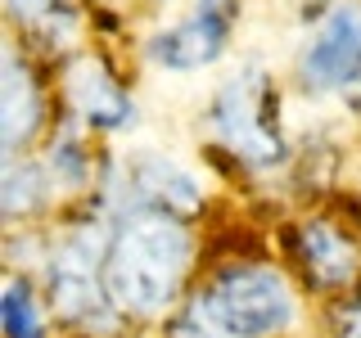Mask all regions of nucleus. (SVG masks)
I'll return each instance as SVG.
<instances>
[{
	"label": "nucleus",
	"instance_id": "nucleus-6",
	"mask_svg": "<svg viewBox=\"0 0 361 338\" xmlns=\"http://www.w3.org/2000/svg\"><path fill=\"white\" fill-rule=\"evenodd\" d=\"M231 23H235L231 0H199L180 23H172V27H163L158 37L145 41V59L167 68V73H195V68H208L226 50Z\"/></svg>",
	"mask_w": 361,
	"mask_h": 338
},
{
	"label": "nucleus",
	"instance_id": "nucleus-4",
	"mask_svg": "<svg viewBox=\"0 0 361 338\" xmlns=\"http://www.w3.org/2000/svg\"><path fill=\"white\" fill-rule=\"evenodd\" d=\"M104 253H109L104 230L86 225V230L68 234V239L59 244V253L50 257L54 307H59L68 320H77V325H104L109 320L113 293L104 284Z\"/></svg>",
	"mask_w": 361,
	"mask_h": 338
},
{
	"label": "nucleus",
	"instance_id": "nucleus-14",
	"mask_svg": "<svg viewBox=\"0 0 361 338\" xmlns=\"http://www.w3.org/2000/svg\"><path fill=\"white\" fill-rule=\"evenodd\" d=\"M172 338H235V334H226V330H217L212 320H203V315L190 307L185 315L176 320V330H172Z\"/></svg>",
	"mask_w": 361,
	"mask_h": 338
},
{
	"label": "nucleus",
	"instance_id": "nucleus-8",
	"mask_svg": "<svg viewBox=\"0 0 361 338\" xmlns=\"http://www.w3.org/2000/svg\"><path fill=\"white\" fill-rule=\"evenodd\" d=\"M68 104L82 122H95V127H131L135 122V104L95 59L68 68Z\"/></svg>",
	"mask_w": 361,
	"mask_h": 338
},
{
	"label": "nucleus",
	"instance_id": "nucleus-12",
	"mask_svg": "<svg viewBox=\"0 0 361 338\" xmlns=\"http://www.w3.org/2000/svg\"><path fill=\"white\" fill-rule=\"evenodd\" d=\"M9 9L18 14V23H27L37 37H63L73 27V14H68L63 0H9Z\"/></svg>",
	"mask_w": 361,
	"mask_h": 338
},
{
	"label": "nucleus",
	"instance_id": "nucleus-15",
	"mask_svg": "<svg viewBox=\"0 0 361 338\" xmlns=\"http://www.w3.org/2000/svg\"><path fill=\"white\" fill-rule=\"evenodd\" d=\"M338 338H361V307H348L338 315Z\"/></svg>",
	"mask_w": 361,
	"mask_h": 338
},
{
	"label": "nucleus",
	"instance_id": "nucleus-9",
	"mask_svg": "<svg viewBox=\"0 0 361 338\" xmlns=\"http://www.w3.org/2000/svg\"><path fill=\"white\" fill-rule=\"evenodd\" d=\"M0 118H5V154L14 158L23 140H32L41 127V95L14 50L5 54V108H0Z\"/></svg>",
	"mask_w": 361,
	"mask_h": 338
},
{
	"label": "nucleus",
	"instance_id": "nucleus-11",
	"mask_svg": "<svg viewBox=\"0 0 361 338\" xmlns=\"http://www.w3.org/2000/svg\"><path fill=\"white\" fill-rule=\"evenodd\" d=\"M0 325H5V338H45V315L23 280H9L0 293Z\"/></svg>",
	"mask_w": 361,
	"mask_h": 338
},
{
	"label": "nucleus",
	"instance_id": "nucleus-13",
	"mask_svg": "<svg viewBox=\"0 0 361 338\" xmlns=\"http://www.w3.org/2000/svg\"><path fill=\"white\" fill-rule=\"evenodd\" d=\"M37 203H41V172L37 167H23L18 158H9V167H5V212L18 217V212L37 208Z\"/></svg>",
	"mask_w": 361,
	"mask_h": 338
},
{
	"label": "nucleus",
	"instance_id": "nucleus-1",
	"mask_svg": "<svg viewBox=\"0 0 361 338\" xmlns=\"http://www.w3.org/2000/svg\"><path fill=\"white\" fill-rule=\"evenodd\" d=\"M190 234L176 217L163 212H131L113 230L104 253V284L113 293V307L131 315H158L176 298V284L190 266Z\"/></svg>",
	"mask_w": 361,
	"mask_h": 338
},
{
	"label": "nucleus",
	"instance_id": "nucleus-5",
	"mask_svg": "<svg viewBox=\"0 0 361 338\" xmlns=\"http://www.w3.org/2000/svg\"><path fill=\"white\" fill-rule=\"evenodd\" d=\"M113 189L118 199H127L135 212H163V217H195L203 208V185L172 163L167 154H131L127 167L113 172Z\"/></svg>",
	"mask_w": 361,
	"mask_h": 338
},
{
	"label": "nucleus",
	"instance_id": "nucleus-10",
	"mask_svg": "<svg viewBox=\"0 0 361 338\" xmlns=\"http://www.w3.org/2000/svg\"><path fill=\"white\" fill-rule=\"evenodd\" d=\"M302 262H307V270L316 275V284L338 289L357 275V248L348 244L334 225L312 221L307 230H302Z\"/></svg>",
	"mask_w": 361,
	"mask_h": 338
},
{
	"label": "nucleus",
	"instance_id": "nucleus-7",
	"mask_svg": "<svg viewBox=\"0 0 361 338\" xmlns=\"http://www.w3.org/2000/svg\"><path fill=\"white\" fill-rule=\"evenodd\" d=\"M361 77V5H338L302 54V82L312 90H343Z\"/></svg>",
	"mask_w": 361,
	"mask_h": 338
},
{
	"label": "nucleus",
	"instance_id": "nucleus-3",
	"mask_svg": "<svg viewBox=\"0 0 361 338\" xmlns=\"http://www.w3.org/2000/svg\"><path fill=\"white\" fill-rule=\"evenodd\" d=\"M208 127L248 167H276L285 158V135L276 131L271 108H267V77L253 63L231 73L217 86L212 108H208Z\"/></svg>",
	"mask_w": 361,
	"mask_h": 338
},
{
	"label": "nucleus",
	"instance_id": "nucleus-2",
	"mask_svg": "<svg viewBox=\"0 0 361 338\" xmlns=\"http://www.w3.org/2000/svg\"><path fill=\"white\" fill-rule=\"evenodd\" d=\"M190 307H195L203 320H212L217 330L235 334V338H267L276 330H289L293 315H298L293 289L267 266L226 270V275L212 280Z\"/></svg>",
	"mask_w": 361,
	"mask_h": 338
}]
</instances>
